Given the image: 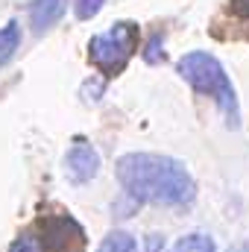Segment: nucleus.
<instances>
[{"instance_id":"1","label":"nucleus","mask_w":249,"mask_h":252,"mask_svg":"<svg viewBox=\"0 0 249 252\" xmlns=\"http://www.w3.org/2000/svg\"><path fill=\"white\" fill-rule=\"evenodd\" d=\"M118 182L132 202L182 208L196 196V182L179 158L158 153H126L118 158Z\"/></svg>"},{"instance_id":"2","label":"nucleus","mask_w":249,"mask_h":252,"mask_svg":"<svg viewBox=\"0 0 249 252\" xmlns=\"http://www.w3.org/2000/svg\"><path fill=\"white\" fill-rule=\"evenodd\" d=\"M179 76L185 79L187 85L196 91V94H205L217 103V109L223 112L226 126L229 129H238L241 126V103H238V91L226 73V67L220 64L217 56L205 53V50H190L185 53L179 64H176Z\"/></svg>"},{"instance_id":"12","label":"nucleus","mask_w":249,"mask_h":252,"mask_svg":"<svg viewBox=\"0 0 249 252\" xmlns=\"http://www.w3.org/2000/svg\"><path fill=\"white\" fill-rule=\"evenodd\" d=\"M9 252H38V250H35L32 235H30V232H24V235H18V241L9 247Z\"/></svg>"},{"instance_id":"4","label":"nucleus","mask_w":249,"mask_h":252,"mask_svg":"<svg viewBox=\"0 0 249 252\" xmlns=\"http://www.w3.org/2000/svg\"><path fill=\"white\" fill-rule=\"evenodd\" d=\"M30 235L38 252H88V238H85L82 223L64 211L41 214L32 223Z\"/></svg>"},{"instance_id":"8","label":"nucleus","mask_w":249,"mask_h":252,"mask_svg":"<svg viewBox=\"0 0 249 252\" xmlns=\"http://www.w3.org/2000/svg\"><path fill=\"white\" fill-rule=\"evenodd\" d=\"M97 252H138V244L126 232H109L103 238V244L97 247Z\"/></svg>"},{"instance_id":"9","label":"nucleus","mask_w":249,"mask_h":252,"mask_svg":"<svg viewBox=\"0 0 249 252\" xmlns=\"http://www.w3.org/2000/svg\"><path fill=\"white\" fill-rule=\"evenodd\" d=\"M170 252H217L214 250V241L202 232H193V235H185L176 241V247Z\"/></svg>"},{"instance_id":"5","label":"nucleus","mask_w":249,"mask_h":252,"mask_svg":"<svg viewBox=\"0 0 249 252\" xmlns=\"http://www.w3.org/2000/svg\"><path fill=\"white\" fill-rule=\"evenodd\" d=\"M64 173L73 185H85L91 182L97 173H100V153L85 141V138H76L73 147L67 150L64 156Z\"/></svg>"},{"instance_id":"11","label":"nucleus","mask_w":249,"mask_h":252,"mask_svg":"<svg viewBox=\"0 0 249 252\" xmlns=\"http://www.w3.org/2000/svg\"><path fill=\"white\" fill-rule=\"evenodd\" d=\"M103 3H106V0H76V3H73V12H76L79 21H91V18L100 15Z\"/></svg>"},{"instance_id":"15","label":"nucleus","mask_w":249,"mask_h":252,"mask_svg":"<svg viewBox=\"0 0 249 252\" xmlns=\"http://www.w3.org/2000/svg\"><path fill=\"white\" fill-rule=\"evenodd\" d=\"M229 252H249V241H244V244H235Z\"/></svg>"},{"instance_id":"7","label":"nucleus","mask_w":249,"mask_h":252,"mask_svg":"<svg viewBox=\"0 0 249 252\" xmlns=\"http://www.w3.org/2000/svg\"><path fill=\"white\" fill-rule=\"evenodd\" d=\"M18 47H21V24L9 21L6 27H0V67L6 62H12Z\"/></svg>"},{"instance_id":"10","label":"nucleus","mask_w":249,"mask_h":252,"mask_svg":"<svg viewBox=\"0 0 249 252\" xmlns=\"http://www.w3.org/2000/svg\"><path fill=\"white\" fill-rule=\"evenodd\" d=\"M141 56H144V62L147 64H158L161 59H164V35H161V30H156V32L147 38Z\"/></svg>"},{"instance_id":"14","label":"nucleus","mask_w":249,"mask_h":252,"mask_svg":"<svg viewBox=\"0 0 249 252\" xmlns=\"http://www.w3.org/2000/svg\"><path fill=\"white\" fill-rule=\"evenodd\" d=\"M164 247V238H158V235H150V244H147V252H158Z\"/></svg>"},{"instance_id":"13","label":"nucleus","mask_w":249,"mask_h":252,"mask_svg":"<svg viewBox=\"0 0 249 252\" xmlns=\"http://www.w3.org/2000/svg\"><path fill=\"white\" fill-rule=\"evenodd\" d=\"M229 9H232V15L249 21V0H229Z\"/></svg>"},{"instance_id":"3","label":"nucleus","mask_w":249,"mask_h":252,"mask_svg":"<svg viewBox=\"0 0 249 252\" xmlns=\"http://www.w3.org/2000/svg\"><path fill=\"white\" fill-rule=\"evenodd\" d=\"M138 24L132 21H118L112 30L91 35L88 41V62L94 64L106 79H115L126 70L129 59L138 50Z\"/></svg>"},{"instance_id":"6","label":"nucleus","mask_w":249,"mask_h":252,"mask_svg":"<svg viewBox=\"0 0 249 252\" xmlns=\"http://www.w3.org/2000/svg\"><path fill=\"white\" fill-rule=\"evenodd\" d=\"M67 9V0H32L30 3V27L41 35L53 24H59Z\"/></svg>"}]
</instances>
